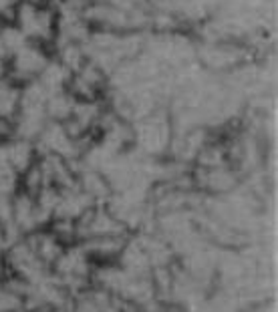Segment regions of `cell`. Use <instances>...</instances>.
I'll use <instances>...</instances> for the list:
<instances>
[{"label":"cell","mask_w":278,"mask_h":312,"mask_svg":"<svg viewBox=\"0 0 278 312\" xmlns=\"http://www.w3.org/2000/svg\"><path fill=\"white\" fill-rule=\"evenodd\" d=\"M14 306H18V300L12 294H0V312H10Z\"/></svg>","instance_id":"6da1fadb"}]
</instances>
